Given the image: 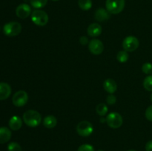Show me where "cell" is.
Returning <instances> with one entry per match:
<instances>
[{
	"label": "cell",
	"mask_w": 152,
	"mask_h": 151,
	"mask_svg": "<svg viewBox=\"0 0 152 151\" xmlns=\"http://www.w3.org/2000/svg\"><path fill=\"white\" fill-rule=\"evenodd\" d=\"M23 121L26 125L31 127H36L41 123V114L34 110H29L24 113Z\"/></svg>",
	"instance_id": "obj_1"
},
{
	"label": "cell",
	"mask_w": 152,
	"mask_h": 151,
	"mask_svg": "<svg viewBox=\"0 0 152 151\" xmlns=\"http://www.w3.org/2000/svg\"><path fill=\"white\" fill-rule=\"evenodd\" d=\"M31 20L37 26H45L48 22V15L44 10L36 9L31 13Z\"/></svg>",
	"instance_id": "obj_2"
},
{
	"label": "cell",
	"mask_w": 152,
	"mask_h": 151,
	"mask_svg": "<svg viewBox=\"0 0 152 151\" xmlns=\"http://www.w3.org/2000/svg\"><path fill=\"white\" fill-rule=\"evenodd\" d=\"M125 0H106V10L112 14H118L121 13L125 7Z\"/></svg>",
	"instance_id": "obj_3"
},
{
	"label": "cell",
	"mask_w": 152,
	"mask_h": 151,
	"mask_svg": "<svg viewBox=\"0 0 152 151\" xmlns=\"http://www.w3.org/2000/svg\"><path fill=\"white\" fill-rule=\"evenodd\" d=\"M22 31V25L17 22H10L5 24L3 27V32L4 35L9 37L18 36Z\"/></svg>",
	"instance_id": "obj_4"
},
{
	"label": "cell",
	"mask_w": 152,
	"mask_h": 151,
	"mask_svg": "<svg viewBox=\"0 0 152 151\" xmlns=\"http://www.w3.org/2000/svg\"><path fill=\"white\" fill-rule=\"evenodd\" d=\"M105 121L111 128L117 129L121 127L123 122V119L120 113L113 112L107 115V117L105 118Z\"/></svg>",
	"instance_id": "obj_5"
},
{
	"label": "cell",
	"mask_w": 152,
	"mask_h": 151,
	"mask_svg": "<svg viewBox=\"0 0 152 151\" xmlns=\"http://www.w3.org/2000/svg\"><path fill=\"white\" fill-rule=\"evenodd\" d=\"M77 132L80 136L88 137L94 132V127L91 122L88 121H82L77 126Z\"/></svg>",
	"instance_id": "obj_6"
},
{
	"label": "cell",
	"mask_w": 152,
	"mask_h": 151,
	"mask_svg": "<svg viewBox=\"0 0 152 151\" xmlns=\"http://www.w3.org/2000/svg\"><path fill=\"white\" fill-rule=\"evenodd\" d=\"M28 95L25 90H19V91L16 92L12 98L13 104L18 107L25 106L28 103Z\"/></svg>",
	"instance_id": "obj_7"
},
{
	"label": "cell",
	"mask_w": 152,
	"mask_h": 151,
	"mask_svg": "<svg viewBox=\"0 0 152 151\" xmlns=\"http://www.w3.org/2000/svg\"><path fill=\"white\" fill-rule=\"evenodd\" d=\"M139 40L135 36H127L123 41V47L127 52H133L139 47Z\"/></svg>",
	"instance_id": "obj_8"
},
{
	"label": "cell",
	"mask_w": 152,
	"mask_h": 151,
	"mask_svg": "<svg viewBox=\"0 0 152 151\" xmlns=\"http://www.w3.org/2000/svg\"><path fill=\"white\" fill-rule=\"evenodd\" d=\"M88 49L92 54L99 55L103 52V43L99 39H92L88 43Z\"/></svg>",
	"instance_id": "obj_9"
},
{
	"label": "cell",
	"mask_w": 152,
	"mask_h": 151,
	"mask_svg": "<svg viewBox=\"0 0 152 151\" xmlns=\"http://www.w3.org/2000/svg\"><path fill=\"white\" fill-rule=\"evenodd\" d=\"M16 14L20 19H26L31 14V7L28 4H20L16 9Z\"/></svg>",
	"instance_id": "obj_10"
},
{
	"label": "cell",
	"mask_w": 152,
	"mask_h": 151,
	"mask_svg": "<svg viewBox=\"0 0 152 151\" xmlns=\"http://www.w3.org/2000/svg\"><path fill=\"white\" fill-rule=\"evenodd\" d=\"M11 93V87L10 84L5 82H0V101L5 100Z\"/></svg>",
	"instance_id": "obj_11"
},
{
	"label": "cell",
	"mask_w": 152,
	"mask_h": 151,
	"mask_svg": "<svg viewBox=\"0 0 152 151\" xmlns=\"http://www.w3.org/2000/svg\"><path fill=\"white\" fill-rule=\"evenodd\" d=\"M87 33L91 37L99 36L102 33V27L98 23H92L88 28Z\"/></svg>",
	"instance_id": "obj_12"
},
{
	"label": "cell",
	"mask_w": 152,
	"mask_h": 151,
	"mask_svg": "<svg viewBox=\"0 0 152 151\" xmlns=\"http://www.w3.org/2000/svg\"><path fill=\"white\" fill-rule=\"evenodd\" d=\"M103 87L107 93L113 94L117 90V84L112 78H107L103 83Z\"/></svg>",
	"instance_id": "obj_13"
},
{
	"label": "cell",
	"mask_w": 152,
	"mask_h": 151,
	"mask_svg": "<svg viewBox=\"0 0 152 151\" xmlns=\"http://www.w3.org/2000/svg\"><path fill=\"white\" fill-rule=\"evenodd\" d=\"M95 19L98 22H105L110 18V13L104 8H99L96 10L94 14Z\"/></svg>",
	"instance_id": "obj_14"
},
{
	"label": "cell",
	"mask_w": 152,
	"mask_h": 151,
	"mask_svg": "<svg viewBox=\"0 0 152 151\" xmlns=\"http://www.w3.org/2000/svg\"><path fill=\"white\" fill-rule=\"evenodd\" d=\"M8 124L12 130H19L22 126V119L18 115H13L10 118Z\"/></svg>",
	"instance_id": "obj_15"
},
{
	"label": "cell",
	"mask_w": 152,
	"mask_h": 151,
	"mask_svg": "<svg viewBox=\"0 0 152 151\" xmlns=\"http://www.w3.org/2000/svg\"><path fill=\"white\" fill-rule=\"evenodd\" d=\"M11 135L10 129L6 127H0V144H4L10 141Z\"/></svg>",
	"instance_id": "obj_16"
},
{
	"label": "cell",
	"mask_w": 152,
	"mask_h": 151,
	"mask_svg": "<svg viewBox=\"0 0 152 151\" xmlns=\"http://www.w3.org/2000/svg\"><path fill=\"white\" fill-rule=\"evenodd\" d=\"M56 124H57V119H56L54 115H47L44 118V120H43V124H44V126L46 128H53V127H56Z\"/></svg>",
	"instance_id": "obj_17"
},
{
	"label": "cell",
	"mask_w": 152,
	"mask_h": 151,
	"mask_svg": "<svg viewBox=\"0 0 152 151\" xmlns=\"http://www.w3.org/2000/svg\"><path fill=\"white\" fill-rule=\"evenodd\" d=\"M78 4L83 10H88L92 7L91 0H78Z\"/></svg>",
	"instance_id": "obj_18"
},
{
	"label": "cell",
	"mask_w": 152,
	"mask_h": 151,
	"mask_svg": "<svg viewBox=\"0 0 152 151\" xmlns=\"http://www.w3.org/2000/svg\"><path fill=\"white\" fill-rule=\"evenodd\" d=\"M108 107L104 103L99 104V105H97V106L96 107V113L100 116H105L107 113H108Z\"/></svg>",
	"instance_id": "obj_19"
},
{
	"label": "cell",
	"mask_w": 152,
	"mask_h": 151,
	"mask_svg": "<svg viewBox=\"0 0 152 151\" xmlns=\"http://www.w3.org/2000/svg\"><path fill=\"white\" fill-rule=\"evenodd\" d=\"M31 6L36 9H40L44 7L47 4L48 0H30Z\"/></svg>",
	"instance_id": "obj_20"
},
{
	"label": "cell",
	"mask_w": 152,
	"mask_h": 151,
	"mask_svg": "<svg viewBox=\"0 0 152 151\" xmlns=\"http://www.w3.org/2000/svg\"><path fill=\"white\" fill-rule=\"evenodd\" d=\"M129 53L126 50H120L118 53H117V59L120 63H125L129 60Z\"/></svg>",
	"instance_id": "obj_21"
},
{
	"label": "cell",
	"mask_w": 152,
	"mask_h": 151,
	"mask_svg": "<svg viewBox=\"0 0 152 151\" xmlns=\"http://www.w3.org/2000/svg\"><path fill=\"white\" fill-rule=\"evenodd\" d=\"M143 87L148 91H152V75L145 77L143 81Z\"/></svg>",
	"instance_id": "obj_22"
},
{
	"label": "cell",
	"mask_w": 152,
	"mask_h": 151,
	"mask_svg": "<svg viewBox=\"0 0 152 151\" xmlns=\"http://www.w3.org/2000/svg\"><path fill=\"white\" fill-rule=\"evenodd\" d=\"M142 71L147 75H152V64L146 62L142 66Z\"/></svg>",
	"instance_id": "obj_23"
},
{
	"label": "cell",
	"mask_w": 152,
	"mask_h": 151,
	"mask_svg": "<svg viewBox=\"0 0 152 151\" xmlns=\"http://www.w3.org/2000/svg\"><path fill=\"white\" fill-rule=\"evenodd\" d=\"M8 151H22V147L16 142H10L7 146Z\"/></svg>",
	"instance_id": "obj_24"
},
{
	"label": "cell",
	"mask_w": 152,
	"mask_h": 151,
	"mask_svg": "<svg viewBox=\"0 0 152 151\" xmlns=\"http://www.w3.org/2000/svg\"><path fill=\"white\" fill-rule=\"evenodd\" d=\"M77 151H95L94 148L92 145L88 144H84L79 147Z\"/></svg>",
	"instance_id": "obj_25"
},
{
	"label": "cell",
	"mask_w": 152,
	"mask_h": 151,
	"mask_svg": "<svg viewBox=\"0 0 152 151\" xmlns=\"http://www.w3.org/2000/svg\"><path fill=\"white\" fill-rule=\"evenodd\" d=\"M106 102L108 105H113L117 102V97L114 94H110L107 96Z\"/></svg>",
	"instance_id": "obj_26"
},
{
	"label": "cell",
	"mask_w": 152,
	"mask_h": 151,
	"mask_svg": "<svg viewBox=\"0 0 152 151\" xmlns=\"http://www.w3.org/2000/svg\"><path fill=\"white\" fill-rule=\"evenodd\" d=\"M145 118L148 121H152V105H150L145 110Z\"/></svg>",
	"instance_id": "obj_27"
},
{
	"label": "cell",
	"mask_w": 152,
	"mask_h": 151,
	"mask_svg": "<svg viewBox=\"0 0 152 151\" xmlns=\"http://www.w3.org/2000/svg\"><path fill=\"white\" fill-rule=\"evenodd\" d=\"M80 42L83 45H86L88 43V38L86 36H81L80 38Z\"/></svg>",
	"instance_id": "obj_28"
},
{
	"label": "cell",
	"mask_w": 152,
	"mask_h": 151,
	"mask_svg": "<svg viewBox=\"0 0 152 151\" xmlns=\"http://www.w3.org/2000/svg\"><path fill=\"white\" fill-rule=\"evenodd\" d=\"M145 150L146 151H152V140L149 141L145 144Z\"/></svg>",
	"instance_id": "obj_29"
},
{
	"label": "cell",
	"mask_w": 152,
	"mask_h": 151,
	"mask_svg": "<svg viewBox=\"0 0 152 151\" xmlns=\"http://www.w3.org/2000/svg\"><path fill=\"white\" fill-rule=\"evenodd\" d=\"M150 99H151V101L152 102V93L151 94V96H150Z\"/></svg>",
	"instance_id": "obj_30"
},
{
	"label": "cell",
	"mask_w": 152,
	"mask_h": 151,
	"mask_svg": "<svg viewBox=\"0 0 152 151\" xmlns=\"http://www.w3.org/2000/svg\"><path fill=\"white\" fill-rule=\"evenodd\" d=\"M128 151H136V150H129Z\"/></svg>",
	"instance_id": "obj_31"
},
{
	"label": "cell",
	"mask_w": 152,
	"mask_h": 151,
	"mask_svg": "<svg viewBox=\"0 0 152 151\" xmlns=\"http://www.w3.org/2000/svg\"><path fill=\"white\" fill-rule=\"evenodd\" d=\"M51 1H59V0H51Z\"/></svg>",
	"instance_id": "obj_32"
},
{
	"label": "cell",
	"mask_w": 152,
	"mask_h": 151,
	"mask_svg": "<svg viewBox=\"0 0 152 151\" xmlns=\"http://www.w3.org/2000/svg\"><path fill=\"white\" fill-rule=\"evenodd\" d=\"M97 151H104V150H98Z\"/></svg>",
	"instance_id": "obj_33"
}]
</instances>
